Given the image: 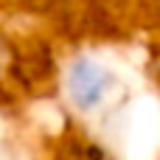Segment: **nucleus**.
<instances>
[{
	"label": "nucleus",
	"instance_id": "f257e3e1",
	"mask_svg": "<svg viewBox=\"0 0 160 160\" xmlns=\"http://www.w3.org/2000/svg\"><path fill=\"white\" fill-rule=\"evenodd\" d=\"M107 84H110V76L90 59H79L68 73V90L79 107H93L107 90Z\"/></svg>",
	"mask_w": 160,
	"mask_h": 160
}]
</instances>
